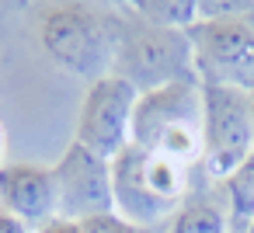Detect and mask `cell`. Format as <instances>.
<instances>
[{
    "label": "cell",
    "instance_id": "cell-7",
    "mask_svg": "<svg viewBox=\"0 0 254 233\" xmlns=\"http://www.w3.org/2000/svg\"><path fill=\"white\" fill-rule=\"evenodd\" d=\"M136 87L126 84L122 77H101L87 87L80 115H77V132L73 143L94 150L105 160H115L129 143H132V115H136Z\"/></svg>",
    "mask_w": 254,
    "mask_h": 233
},
{
    "label": "cell",
    "instance_id": "cell-4",
    "mask_svg": "<svg viewBox=\"0 0 254 233\" xmlns=\"http://www.w3.org/2000/svg\"><path fill=\"white\" fill-rule=\"evenodd\" d=\"M188 35L198 84L254 91V4H237L233 14H202Z\"/></svg>",
    "mask_w": 254,
    "mask_h": 233
},
{
    "label": "cell",
    "instance_id": "cell-18",
    "mask_svg": "<svg viewBox=\"0 0 254 233\" xmlns=\"http://www.w3.org/2000/svg\"><path fill=\"white\" fill-rule=\"evenodd\" d=\"M247 167H251V174H254V157H251V160H247Z\"/></svg>",
    "mask_w": 254,
    "mask_h": 233
},
{
    "label": "cell",
    "instance_id": "cell-11",
    "mask_svg": "<svg viewBox=\"0 0 254 233\" xmlns=\"http://www.w3.org/2000/svg\"><path fill=\"white\" fill-rule=\"evenodd\" d=\"M126 11L143 25L174 28V32H188L198 21V4L195 0H139V4H129Z\"/></svg>",
    "mask_w": 254,
    "mask_h": 233
},
{
    "label": "cell",
    "instance_id": "cell-16",
    "mask_svg": "<svg viewBox=\"0 0 254 233\" xmlns=\"http://www.w3.org/2000/svg\"><path fill=\"white\" fill-rule=\"evenodd\" d=\"M0 157H4V129H0Z\"/></svg>",
    "mask_w": 254,
    "mask_h": 233
},
{
    "label": "cell",
    "instance_id": "cell-2",
    "mask_svg": "<svg viewBox=\"0 0 254 233\" xmlns=\"http://www.w3.org/2000/svg\"><path fill=\"white\" fill-rule=\"evenodd\" d=\"M112 195L115 212L129 223L150 230H157L160 223L167 226V219L188 198V167L129 143L112 160Z\"/></svg>",
    "mask_w": 254,
    "mask_h": 233
},
{
    "label": "cell",
    "instance_id": "cell-1",
    "mask_svg": "<svg viewBox=\"0 0 254 233\" xmlns=\"http://www.w3.org/2000/svg\"><path fill=\"white\" fill-rule=\"evenodd\" d=\"M126 28H129L126 11L80 4V0L46 4L35 14V35L42 53L66 73L84 77L91 84L112 77Z\"/></svg>",
    "mask_w": 254,
    "mask_h": 233
},
{
    "label": "cell",
    "instance_id": "cell-17",
    "mask_svg": "<svg viewBox=\"0 0 254 233\" xmlns=\"http://www.w3.org/2000/svg\"><path fill=\"white\" fill-rule=\"evenodd\" d=\"M251 122H254V91H251Z\"/></svg>",
    "mask_w": 254,
    "mask_h": 233
},
{
    "label": "cell",
    "instance_id": "cell-13",
    "mask_svg": "<svg viewBox=\"0 0 254 233\" xmlns=\"http://www.w3.org/2000/svg\"><path fill=\"white\" fill-rule=\"evenodd\" d=\"M35 233H84V226H80V223H73V219L56 216V219H49L46 226H39Z\"/></svg>",
    "mask_w": 254,
    "mask_h": 233
},
{
    "label": "cell",
    "instance_id": "cell-9",
    "mask_svg": "<svg viewBox=\"0 0 254 233\" xmlns=\"http://www.w3.org/2000/svg\"><path fill=\"white\" fill-rule=\"evenodd\" d=\"M0 209L28 226L56 219V174L42 164H0Z\"/></svg>",
    "mask_w": 254,
    "mask_h": 233
},
{
    "label": "cell",
    "instance_id": "cell-6",
    "mask_svg": "<svg viewBox=\"0 0 254 233\" xmlns=\"http://www.w3.org/2000/svg\"><path fill=\"white\" fill-rule=\"evenodd\" d=\"M254 157L251 91L202 84V174L226 181Z\"/></svg>",
    "mask_w": 254,
    "mask_h": 233
},
{
    "label": "cell",
    "instance_id": "cell-12",
    "mask_svg": "<svg viewBox=\"0 0 254 233\" xmlns=\"http://www.w3.org/2000/svg\"><path fill=\"white\" fill-rule=\"evenodd\" d=\"M80 226H84V233H160V230H150V226L129 223V219L119 216V212H105V216L84 219Z\"/></svg>",
    "mask_w": 254,
    "mask_h": 233
},
{
    "label": "cell",
    "instance_id": "cell-15",
    "mask_svg": "<svg viewBox=\"0 0 254 233\" xmlns=\"http://www.w3.org/2000/svg\"><path fill=\"white\" fill-rule=\"evenodd\" d=\"M240 233H254V219H251V223H247V226H244Z\"/></svg>",
    "mask_w": 254,
    "mask_h": 233
},
{
    "label": "cell",
    "instance_id": "cell-10",
    "mask_svg": "<svg viewBox=\"0 0 254 233\" xmlns=\"http://www.w3.org/2000/svg\"><path fill=\"white\" fill-rule=\"evenodd\" d=\"M160 233H230V212L212 198H185Z\"/></svg>",
    "mask_w": 254,
    "mask_h": 233
},
{
    "label": "cell",
    "instance_id": "cell-8",
    "mask_svg": "<svg viewBox=\"0 0 254 233\" xmlns=\"http://www.w3.org/2000/svg\"><path fill=\"white\" fill-rule=\"evenodd\" d=\"M53 174H56V216L84 223V219L115 212L112 160L98 157L80 143H70L60 164L53 167Z\"/></svg>",
    "mask_w": 254,
    "mask_h": 233
},
{
    "label": "cell",
    "instance_id": "cell-3",
    "mask_svg": "<svg viewBox=\"0 0 254 233\" xmlns=\"http://www.w3.org/2000/svg\"><path fill=\"white\" fill-rule=\"evenodd\" d=\"M132 143L181 167H202V84H171L136 101Z\"/></svg>",
    "mask_w": 254,
    "mask_h": 233
},
{
    "label": "cell",
    "instance_id": "cell-5",
    "mask_svg": "<svg viewBox=\"0 0 254 233\" xmlns=\"http://www.w3.org/2000/svg\"><path fill=\"white\" fill-rule=\"evenodd\" d=\"M112 73L122 77L126 84H132L136 94L198 80L191 35L174 32V28H153V25H143L129 14V28H126V39H122V49H119Z\"/></svg>",
    "mask_w": 254,
    "mask_h": 233
},
{
    "label": "cell",
    "instance_id": "cell-14",
    "mask_svg": "<svg viewBox=\"0 0 254 233\" xmlns=\"http://www.w3.org/2000/svg\"><path fill=\"white\" fill-rule=\"evenodd\" d=\"M0 233H32V230H28V223H21L18 216H11V212L0 209Z\"/></svg>",
    "mask_w": 254,
    "mask_h": 233
}]
</instances>
